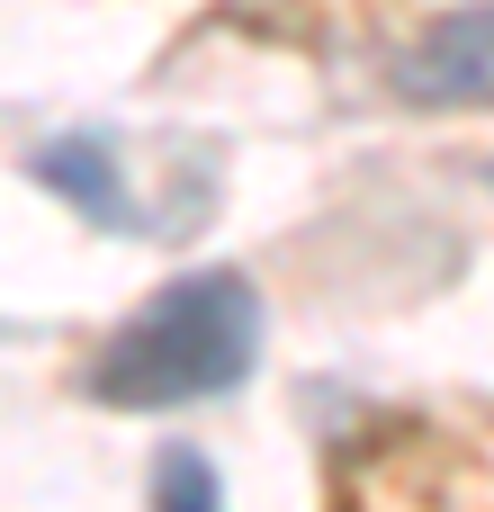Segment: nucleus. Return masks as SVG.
<instances>
[{"label": "nucleus", "mask_w": 494, "mask_h": 512, "mask_svg": "<svg viewBox=\"0 0 494 512\" xmlns=\"http://www.w3.org/2000/svg\"><path fill=\"white\" fill-rule=\"evenodd\" d=\"M252 360H261V297L234 270H189L90 351V396L126 414H162L243 387Z\"/></svg>", "instance_id": "1"}, {"label": "nucleus", "mask_w": 494, "mask_h": 512, "mask_svg": "<svg viewBox=\"0 0 494 512\" xmlns=\"http://www.w3.org/2000/svg\"><path fill=\"white\" fill-rule=\"evenodd\" d=\"M405 99H432V108H486L494 99V0L477 9H450L396 72Z\"/></svg>", "instance_id": "2"}, {"label": "nucleus", "mask_w": 494, "mask_h": 512, "mask_svg": "<svg viewBox=\"0 0 494 512\" xmlns=\"http://www.w3.org/2000/svg\"><path fill=\"white\" fill-rule=\"evenodd\" d=\"M36 180L45 189H63V198H81L90 216H108V225H126V198H117V180H108V153L81 135V144H54V153H36Z\"/></svg>", "instance_id": "3"}, {"label": "nucleus", "mask_w": 494, "mask_h": 512, "mask_svg": "<svg viewBox=\"0 0 494 512\" xmlns=\"http://www.w3.org/2000/svg\"><path fill=\"white\" fill-rule=\"evenodd\" d=\"M153 512H216V468L198 450H162L153 468Z\"/></svg>", "instance_id": "4"}]
</instances>
